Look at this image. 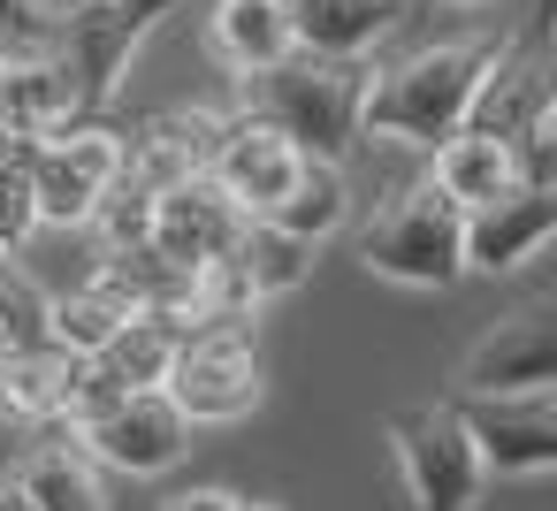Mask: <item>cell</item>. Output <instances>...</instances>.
<instances>
[{
  "label": "cell",
  "instance_id": "obj_1",
  "mask_svg": "<svg viewBox=\"0 0 557 511\" xmlns=\"http://www.w3.org/2000/svg\"><path fill=\"white\" fill-rule=\"evenodd\" d=\"M367 70H374L367 54H306V47H290L268 70H237V115L283 130L306 161H351Z\"/></svg>",
  "mask_w": 557,
  "mask_h": 511
},
{
  "label": "cell",
  "instance_id": "obj_2",
  "mask_svg": "<svg viewBox=\"0 0 557 511\" xmlns=\"http://www.w3.org/2000/svg\"><path fill=\"white\" fill-rule=\"evenodd\" d=\"M488 54H496V39H435V47H412V54L367 70L359 138H397V146H420V153L443 146L466 123Z\"/></svg>",
  "mask_w": 557,
  "mask_h": 511
},
{
  "label": "cell",
  "instance_id": "obj_3",
  "mask_svg": "<svg viewBox=\"0 0 557 511\" xmlns=\"http://www.w3.org/2000/svg\"><path fill=\"white\" fill-rule=\"evenodd\" d=\"M169 9H184V0H100V9H77V16H39L32 9V39L62 62L70 108L77 115H108L115 85L131 77L138 47L161 32Z\"/></svg>",
  "mask_w": 557,
  "mask_h": 511
},
{
  "label": "cell",
  "instance_id": "obj_4",
  "mask_svg": "<svg viewBox=\"0 0 557 511\" xmlns=\"http://www.w3.org/2000/svg\"><path fill=\"white\" fill-rule=\"evenodd\" d=\"M458 222H466V207L435 176H420L359 229V267L382 283H405V290H450L466 275Z\"/></svg>",
  "mask_w": 557,
  "mask_h": 511
},
{
  "label": "cell",
  "instance_id": "obj_5",
  "mask_svg": "<svg viewBox=\"0 0 557 511\" xmlns=\"http://www.w3.org/2000/svg\"><path fill=\"white\" fill-rule=\"evenodd\" d=\"M161 389H169V404H176L191 427H230V420L260 412L268 374H260L252 321H184Z\"/></svg>",
  "mask_w": 557,
  "mask_h": 511
},
{
  "label": "cell",
  "instance_id": "obj_6",
  "mask_svg": "<svg viewBox=\"0 0 557 511\" xmlns=\"http://www.w3.org/2000/svg\"><path fill=\"white\" fill-rule=\"evenodd\" d=\"M549 115H557L549 108V24L534 16L527 32L496 39V54H488V70L473 85L466 123L511 138V153H519L527 176H549Z\"/></svg>",
  "mask_w": 557,
  "mask_h": 511
},
{
  "label": "cell",
  "instance_id": "obj_7",
  "mask_svg": "<svg viewBox=\"0 0 557 511\" xmlns=\"http://www.w3.org/2000/svg\"><path fill=\"white\" fill-rule=\"evenodd\" d=\"M123 169V130H108L100 115H77V123H54L24 146V176H32V214L39 229H85L92 207L108 199Z\"/></svg>",
  "mask_w": 557,
  "mask_h": 511
},
{
  "label": "cell",
  "instance_id": "obj_8",
  "mask_svg": "<svg viewBox=\"0 0 557 511\" xmlns=\"http://www.w3.org/2000/svg\"><path fill=\"white\" fill-rule=\"evenodd\" d=\"M389 458H397L412 511H481V496H488V465H481V450L450 404L389 412Z\"/></svg>",
  "mask_w": 557,
  "mask_h": 511
},
{
  "label": "cell",
  "instance_id": "obj_9",
  "mask_svg": "<svg viewBox=\"0 0 557 511\" xmlns=\"http://www.w3.org/2000/svg\"><path fill=\"white\" fill-rule=\"evenodd\" d=\"M70 435L100 458V473H131V481H153L191 450V420L169 404V389H123Z\"/></svg>",
  "mask_w": 557,
  "mask_h": 511
},
{
  "label": "cell",
  "instance_id": "obj_10",
  "mask_svg": "<svg viewBox=\"0 0 557 511\" xmlns=\"http://www.w3.org/2000/svg\"><path fill=\"white\" fill-rule=\"evenodd\" d=\"M458 427L473 435L488 481H542L557 465V389L519 397H450Z\"/></svg>",
  "mask_w": 557,
  "mask_h": 511
},
{
  "label": "cell",
  "instance_id": "obj_11",
  "mask_svg": "<svg viewBox=\"0 0 557 511\" xmlns=\"http://www.w3.org/2000/svg\"><path fill=\"white\" fill-rule=\"evenodd\" d=\"M519 389H557V306L549 298L511 306L458 359V397H519Z\"/></svg>",
  "mask_w": 557,
  "mask_h": 511
},
{
  "label": "cell",
  "instance_id": "obj_12",
  "mask_svg": "<svg viewBox=\"0 0 557 511\" xmlns=\"http://www.w3.org/2000/svg\"><path fill=\"white\" fill-rule=\"evenodd\" d=\"M557 229V176H519L504 184L496 199L466 207L458 222V252H466V275H511L527 267Z\"/></svg>",
  "mask_w": 557,
  "mask_h": 511
},
{
  "label": "cell",
  "instance_id": "obj_13",
  "mask_svg": "<svg viewBox=\"0 0 557 511\" xmlns=\"http://www.w3.org/2000/svg\"><path fill=\"white\" fill-rule=\"evenodd\" d=\"M237 229H245V207L207 169L184 176V184H169V191H153V207H146V245L169 252V260H184V267L222 260L237 245Z\"/></svg>",
  "mask_w": 557,
  "mask_h": 511
},
{
  "label": "cell",
  "instance_id": "obj_14",
  "mask_svg": "<svg viewBox=\"0 0 557 511\" xmlns=\"http://www.w3.org/2000/svg\"><path fill=\"white\" fill-rule=\"evenodd\" d=\"M306 169V153L283 138V130H268V123H252V115H222V138H214V153H207V176L245 207V214H268L283 191H290V176Z\"/></svg>",
  "mask_w": 557,
  "mask_h": 511
},
{
  "label": "cell",
  "instance_id": "obj_15",
  "mask_svg": "<svg viewBox=\"0 0 557 511\" xmlns=\"http://www.w3.org/2000/svg\"><path fill=\"white\" fill-rule=\"evenodd\" d=\"M77 366H85V351H70L54 336L0 344V412H9V420H39V427H62L70 389H77Z\"/></svg>",
  "mask_w": 557,
  "mask_h": 511
},
{
  "label": "cell",
  "instance_id": "obj_16",
  "mask_svg": "<svg viewBox=\"0 0 557 511\" xmlns=\"http://www.w3.org/2000/svg\"><path fill=\"white\" fill-rule=\"evenodd\" d=\"M405 16V0H283L290 47L306 54H374Z\"/></svg>",
  "mask_w": 557,
  "mask_h": 511
},
{
  "label": "cell",
  "instance_id": "obj_17",
  "mask_svg": "<svg viewBox=\"0 0 557 511\" xmlns=\"http://www.w3.org/2000/svg\"><path fill=\"white\" fill-rule=\"evenodd\" d=\"M9 481H16L39 511H115V503H108V481H100V458H92L70 427H62L54 443H32Z\"/></svg>",
  "mask_w": 557,
  "mask_h": 511
},
{
  "label": "cell",
  "instance_id": "obj_18",
  "mask_svg": "<svg viewBox=\"0 0 557 511\" xmlns=\"http://www.w3.org/2000/svg\"><path fill=\"white\" fill-rule=\"evenodd\" d=\"M176 313H123L92 351H85V366L108 382V389H161V374H169V351H176Z\"/></svg>",
  "mask_w": 557,
  "mask_h": 511
},
{
  "label": "cell",
  "instance_id": "obj_19",
  "mask_svg": "<svg viewBox=\"0 0 557 511\" xmlns=\"http://www.w3.org/2000/svg\"><path fill=\"white\" fill-rule=\"evenodd\" d=\"M435 153V184L458 199V207H481V199H496L504 184H519L527 169H519V153H511V138H496V130H473V123H458L443 146H428Z\"/></svg>",
  "mask_w": 557,
  "mask_h": 511
},
{
  "label": "cell",
  "instance_id": "obj_20",
  "mask_svg": "<svg viewBox=\"0 0 557 511\" xmlns=\"http://www.w3.org/2000/svg\"><path fill=\"white\" fill-rule=\"evenodd\" d=\"M207 47H214L222 70H268V62H283V54H290L283 0H214Z\"/></svg>",
  "mask_w": 557,
  "mask_h": 511
},
{
  "label": "cell",
  "instance_id": "obj_21",
  "mask_svg": "<svg viewBox=\"0 0 557 511\" xmlns=\"http://www.w3.org/2000/svg\"><path fill=\"white\" fill-rule=\"evenodd\" d=\"M230 260H237V275H245L252 306H268V298H290V290L313 275V245H306V237H290V229H275L268 214H245V229H237Z\"/></svg>",
  "mask_w": 557,
  "mask_h": 511
},
{
  "label": "cell",
  "instance_id": "obj_22",
  "mask_svg": "<svg viewBox=\"0 0 557 511\" xmlns=\"http://www.w3.org/2000/svg\"><path fill=\"white\" fill-rule=\"evenodd\" d=\"M268 222L290 229V237H306V245L336 237V229L351 222V176H344V161H306V169L290 176V191L268 207Z\"/></svg>",
  "mask_w": 557,
  "mask_h": 511
},
{
  "label": "cell",
  "instance_id": "obj_23",
  "mask_svg": "<svg viewBox=\"0 0 557 511\" xmlns=\"http://www.w3.org/2000/svg\"><path fill=\"white\" fill-rule=\"evenodd\" d=\"M123 313H131V306H123L108 283H92V275H77L70 290H47V298H39V328H47L54 344H70V351H92Z\"/></svg>",
  "mask_w": 557,
  "mask_h": 511
},
{
  "label": "cell",
  "instance_id": "obj_24",
  "mask_svg": "<svg viewBox=\"0 0 557 511\" xmlns=\"http://www.w3.org/2000/svg\"><path fill=\"white\" fill-rule=\"evenodd\" d=\"M32 229H39V214H32V176L16 153V161H0V252H16Z\"/></svg>",
  "mask_w": 557,
  "mask_h": 511
},
{
  "label": "cell",
  "instance_id": "obj_25",
  "mask_svg": "<svg viewBox=\"0 0 557 511\" xmlns=\"http://www.w3.org/2000/svg\"><path fill=\"white\" fill-rule=\"evenodd\" d=\"M230 503H237V488H222V481H191V488L161 496V511H230Z\"/></svg>",
  "mask_w": 557,
  "mask_h": 511
},
{
  "label": "cell",
  "instance_id": "obj_26",
  "mask_svg": "<svg viewBox=\"0 0 557 511\" xmlns=\"http://www.w3.org/2000/svg\"><path fill=\"white\" fill-rule=\"evenodd\" d=\"M32 138H39V130H24V123H9V115H0V161H16Z\"/></svg>",
  "mask_w": 557,
  "mask_h": 511
},
{
  "label": "cell",
  "instance_id": "obj_27",
  "mask_svg": "<svg viewBox=\"0 0 557 511\" xmlns=\"http://www.w3.org/2000/svg\"><path fill=\"white\" fill-rule=\"evenodd\" d=\"M39 16H77V9H100V0H32Z\"/></svg>",
  "mask_w": 557,
  "mask_h": 511
},
{
  "label": "cell",
  "instance_id": "obj_28",
  "mask_svg": "<svg viewBox=\"0 0 557 511\" xmlns=\"http://www.w3.org/2000/svg\"><path fill=\"white\" fill-rule=\"evenodd\" d=\"M0 511H39V503H32V496H24L16 481H0Z\"/></svg>",
  "mask_w": 557,
  "mask_h": 511
},
{
  "label": "cell",
  "instance_id": "obj_29",
  "mask_svg": "<svg viewBox=\"0 0 557 511\" xmlns=\"http://www.w3.org/2000/svg\"><path fill=\"white\" fill-rule=\"evenodd\" d=\"M420 9H488V0H420Z\"/></svg>",
  "mask_w": 557,
  "mask_h": 511
},
{
  "label": "cell",
  "instance_id": "obj_30",
  "mask_svg": "<svg viewBox=\"0 0 557 511\" xmlns=\"http://www.w3.org/2000/svg\"><path fill=\"white\" fill-rule=\"evenodd\" d=\"M230 511H283V503H260V496H237Z\"/></svg>",
  "mask_w": 557,
  "mask_h": 511
}]
</instances>
